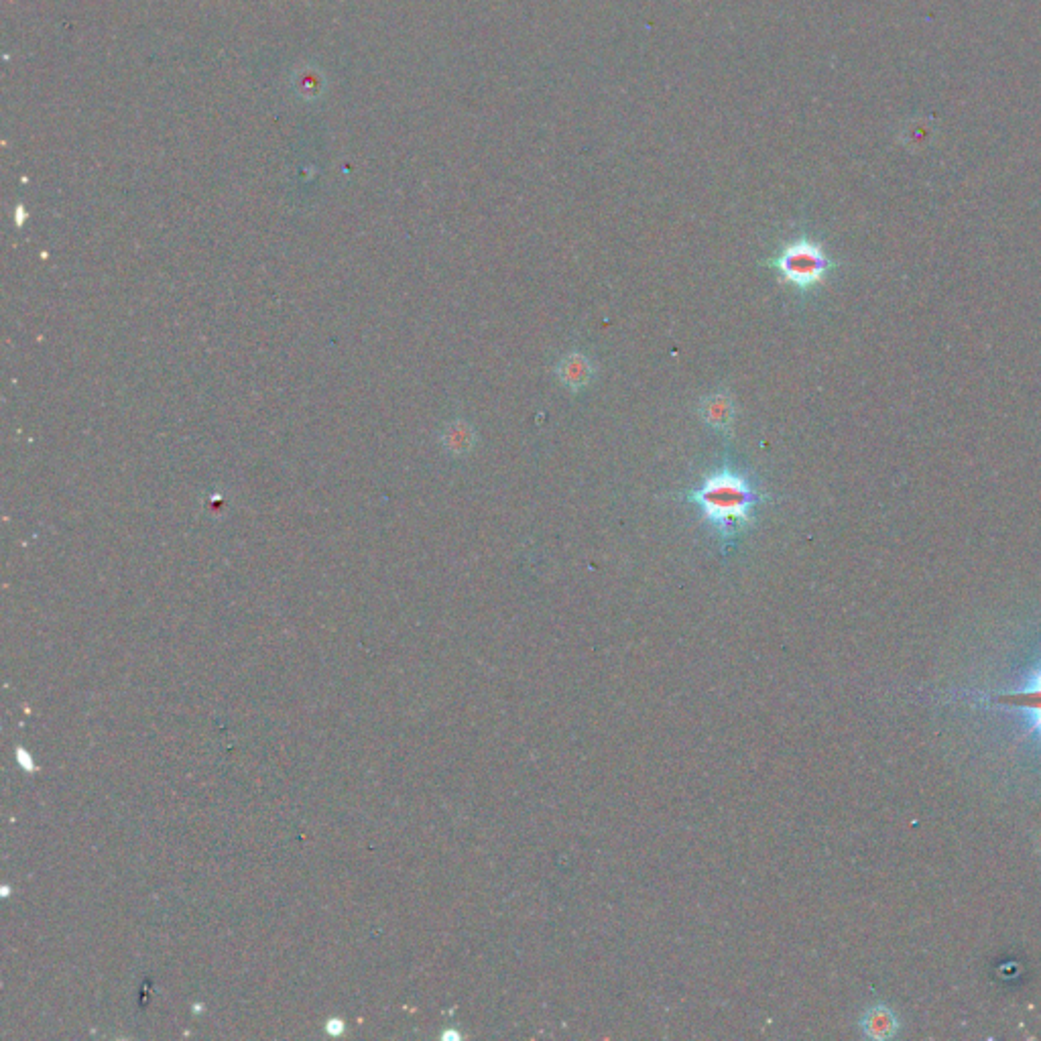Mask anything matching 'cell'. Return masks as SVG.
Segmentation results:
<instances>
[{
    "instance_id": "cell-5",
    "label": "cell",
    "mask_w": 1041,
    "mask_h": 1041,
    "mask_svg": "<svg viewBox=\"0 0 1041 1041\" xmlns=\"http://www.w3.org/2000/svg\"><path fill=\"white\" fill-rule=\"evenodd\" d=\"M999 702L1009 704V706H1017V708H1023V710L1031 712L1033 726L1037 730H1041V671L1031 680V684L1025 690L1013 692V694H1005V696L999 698Z\"/></svg>"
},
{
    "instance_id": "cell-4",
    "label": "cell",
    "mask_w": 1041,
    "mask_h": 1041,
    "mask_svg": "<svg viewBox=\"0 0 1041 1041\" xmlns=\"http://www.w3.org/2000/svg\"><path fill=\"white\" fill-rule=\"evenodd\" d=\"M702 419L718 432H730L734 421V403L726 393L710 395L700 405Z\"/></svg>"
},
{
    "instance_id": "cell-6",
    "label": "cell",
    "mask_w": 1041,
    "mask_h": 1041,
    "mask_svg": "<svg viewBox=\"0 0 1041 1041\" xmlns=\"http://www.w3.org/2000/svg\"><path fill=\"white\" fill-rule=\"evenodd\" d=\"M865 1027L869 1029L871 1035L883 1037V1035H885L883 1029H887V1031L893 1029V1019H891L889 1013H885V1011H873V1013L869 1015V1019L865 1021Z\"/></svg>"
},
{
    "instance_id": "cell-7",
    "label": "cell",
    "mask_w": 1041,
    "mask_h": 1041,
    "mask_svg": "<svg viewBox=\"0 0 1041 1041\" xmlns=\"http://www.w3.org/2000/svg\"><path fill=\"white\" fill-rule=\"evenodd\" d=\"M326 1031H328V1033H332V1035H338V1033H342V1031H344V1023H342L340 1019H332V1021H328V1025H326Z\"/></svg>"
},
{
    "instance_id": "cell-1",
    "label": "cell",
    "mask_w": 1041,
    "mask_h": 1041,
    "mask_svg": "<svg viewBox=\"0 0 1041 1041\" xmlns=\"http://www.w3.org/2000/svg\"><path fill=\"white\" fill-rule=\"evenodd\" d=\"M688 501L700 509L702 519L710 523L722 539H728L753 525V509L767 501V497L757 493L743 474L718 470L710 474L700 488L688 493Z\"/></svg>"
},
{
    "instance_id": "cell-3",
    "label": "cell",
    "mask_w": 1041,
    "mask_h": 1041,
    "mask_svg": "<svg viewBox=\"0 0 1041 1041\" xmlns=\"http://www.w3.org/2000/svg\"><path fill=\"white\" fill-rule=\"evenodd\" d=\"M594 375L592 362L582 352L566 354L558 366V377L564 383V387L578 391L584 389Z\"/></svg>"
},
{
    "instance_id": "cell-2",
    "label": "cell",
    "mask_w": 1041,
    "mask_h": 1041,
    "mask_svg": "<svg viewBox=\"0 0 1041 1041\" xmlns=\"http://www.w3.org/2000/svg\"><path fill=\"white\" fill-rule=\"evenodd\" d=\"M769 265L781 275L783 281L798 289H810L824 281L830 261L824 251L812 240H795L769 261Z\"/></svg>"
},
{
    "instance_id": "cell-8",
    "label": "cell",
    "mask_w": 1041,
    "mask_h": 1041,
    "mask_svg": "<svg viewBox=\"0 0 1041 1041\" xmlns=\"http://www.w3.org/2000/svg\"><path fill=\"white\" fill-rule=\"evenodd\" d=\"M17 757H19V761L23 763L25 769H33V763H31V759L27 757V753H25L23 749H17Z\"/></svg>"
}]
</instances>
